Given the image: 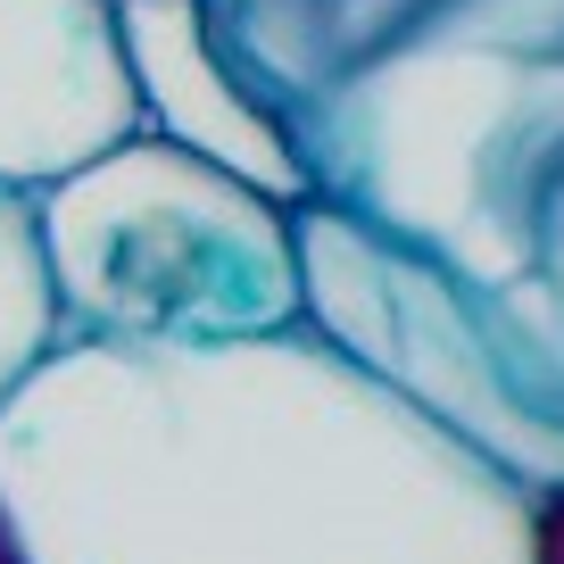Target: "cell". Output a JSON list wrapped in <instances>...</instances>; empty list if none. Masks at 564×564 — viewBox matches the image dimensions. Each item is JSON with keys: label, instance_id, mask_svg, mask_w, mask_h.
Instances as JSON below:
<instances>
[{"label": "cell", "instance_id": "cell-1", "mask_svg": "<svg viewBox=\"0 0 564 564\" xmlns=\"http://www.w3.org/2000/svg\"><path fill=\"white\" fill-rule=\"evenodd\" d=\"M34 564H523L531 498L316 324L67 340L0 415Z\"/></svg>", "mask_w": 564, "mask_h": 564}, {"label": "cell", "instance_id": "cell-2", "mask_svg": "<svg viewBox=\"0 0 564 564\" xmlns=\"http://www.w3.org/2000/svg\"><path fill=\"white\" fill-rule=\"evenodd\" d=\"M300 316L523 498L564 481V349L423 232L316 192L300 208Z\"/></svg>", "mask_w": 564, "mask_h": 564}, {"label": "cell", "instance_id": "cell-3", "mask_svg": "<svg viewBox=\"0 0 564 564\" xmlns=\"http://www.w3.org/2000/svg\"><path fill=\"white\" fill-rule=\"evenodd\" d=\"M34 208L67 340H258L300 324V208L166 133H133Z\"/></svg>", "mask_w": 564, "mask_h": 564}, {"label": "cell", "instance_id": "cell-4", "mask_svg": "<svg viewBox=\"0 0 564 564\" xmlns=\"http://www.w3.org/2000/svg\"><path fill=\"white\" fill-rule=\"evenodd\" d=\"M133 133L150 124L117 0H0V183L42 199Z\"/></svg>", "mask_w": 564, "mask_h": 564}, {"label": "cell", "instance_id": "cell-5", "mask_svg": "<svg viewBox=\"0 0 564 564\" xmlns=\"http://www.w3.org/2000/svg\"><path fill=\"white\" fill-rule=\"evenodd\" d=\"M117 25H124V58H133L141 124L150 133L232 166L241 183L274 192L282 208H307L324 192L300 124L282 117L241 75V58L216 42L208 0H117Z\"/></svg>", "mask_w": 564, "mask_h": 564}, {"label": "cell", "instance_id": "cell-6", "mask_svg": "<svg viewBox=\"0 0 564 564\" xmlns=\"http://www.w3.org/2000/svg\"><path fill=\"white\" fill-rule=\"evenodd\" d=\"M58 349H67V307L51 282V249H42V208L34 192L0 183V415Z\"/></svg>", "mask_w": 564, "mask_h": 564}, {"label": "cell", "instance_id": "cell-7", "mask_svg": "<svg viewBox=\"0 0 564 564\" xmlns=\"http://www.w3.org/2000/svg\"><path fill=\"white\" fill-rule=\"evenodd\" d=\"M523 564H564V481L531 498V547H523Z\"/></svg>", "mask_w": 564, "mask_h": 564}, {"label": "cell", "instance_id": "cell-8", "mask_svg": "<svg viewBox=\"0 0 564 564\" xmlns=\"http://www.w3.org/2000/svg\"><path fill=\"white\" fill-rule=\"evenodd\" d=\"M0 564H34V547H25L18 514H9V498H0Z\"/></svg>", "mask_w": 564, "mask_h": 564}]
</instances>
